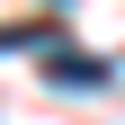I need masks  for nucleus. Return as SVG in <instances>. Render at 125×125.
Listing matches in <instances>:
<instances>
[{"instance_id":"nucleus-1","label":"nucleus","mask_w":125,"mask_h":125,"mask_svg":"<svg viewBox=\"0 0 125 125\" xmlns=\"http://www.w3.org/2000/svg\"><path fill=\"white\" fill-rule=\"evenodd\" d=\"M45 81H54V89H107V81H116V62H107V54H54V62H45Z\"/></svg>"}]
</instances>
